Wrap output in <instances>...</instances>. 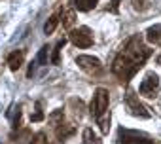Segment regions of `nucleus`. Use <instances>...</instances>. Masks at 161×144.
I'll return each instance as SVG.
<instances>
[{
    "mask_svg": "<svg viewBox=\"0 0 161 144\" xmlns=\"http://www.w3.org/2000/svg\"><path fill=\"white\" fill-rule=\"evenodd\" d=\"M152 55V49L146 47L142 44V36L135 34L131 36L125 46L121 47V51L118 53V57L112 63V72L121 80V82H129L136 72L144 66L146 59Z\"/></svg>",
    "mask_w": 161,
    "mask_h": 144,
    "instance_id": "obj_1",
    "label": "nucleus"
},
{
    "mask_svg": "<svg viewBox=\"0 0 161 144\" xmlns=\"http://www.w3.org/2000/svg\"><path fill=\"white\" fill-rule=\"evenodd\" d=\"M108 102H110V97H108V91L104 87H99L95 89V95H93V101L89 104V112L95 119L103 118L106 112H108Z\"/></svg>",
    "mask_w": 161,
    "mask_h": 144,
    "instance_id": "obj_2",
    "label": "nucleus"
},
{
    "mask_svg": "<svg viewBox=\"0 0 161 144\" xmlns=\"http://www.w3.org/2000/svg\"><path fill=\"white\" fill-rule=\"evenodd\" d=\"M76 64L84 72H87L89 76H103V72H104V66H103L101 59H97L93 55H78Z\"/></svg>",
    "mask_w": 161,
    "mask_h": 144,
    "instance_id": "obj_3",
    "label": "nucleus"
},
{
    "mask_svg": "<svg viewBox=\"0 0 161 144\" xmlns=\"http://www.w3.org/2000/svg\"><path fill=\"white\" fill-rule=\"evenodd\" d=\"M159 87H161L159 76L155 74V72H148V74L144 76V80L140 82L138 91H140V95H144V97H148V99H153V97H157Z\"/></svg>",
    "mask_w": 161,
    "mask_h": 144,
    "instance_id": "obj_4",
    "label": "nucleus"
},
{
    "mask_svg": "<svg viewBox=\"0 0 161 144\" xmlns=\"http://www.w3.org/2000/svg\"><path fill=\"white\" fill-rule=\"evenodd\" d=\"M125 106H127V110L133 114V116H136V118H144V119H148L152 114L148 112V108L138 101V97L133 93V91H127V95H125Z\"/></svg>",
    "mask_w": 161,
    "mask_h": 144,
    "instance_id": "obj_5",
    "label": "nucleus"
},
{
    "mask_svg": "<svg viewBox=\"0 0 161 144\" xmlns=\"http://www.w3.org/2000/svg\"><path fill=\"white\" fill-rule=\"evenodd\" d=\"M70 42L76 47L86 49V47H89L93 44V34H91V30L87 27H80V29H76V30L70 32Z\"/></svg>",
    "mask_w": 161,
    "mask_h": 144,
    "instance_id": "obj_6",
    "label": "nucleus"
},
{
    "mask_svg": "<svg viewBox=\"0 0 161 144\" xmlns=\"http://www.w3.org/2000/svg\"><path fill=\"white\" fill-rule=\"evenodd\" d=\"M23 61H25V51L23 49H17V51H14V53H10V57H8V66H10V70H19L21 66H23Z\"/></svg>",
    "mask_w": 161,
    "mask_h": 144,
    "instance_id": "obj_7",
    "label": "nucleus"
},
{
    "mask_svg": "<svg viewBox=\"0 0 161 144\" xmlns=\"http://www.w3.org/2000/svg\"><path fill=\"white\" fill-rule=\"evenodd\" d=\"M146 40H148L150 44H153V46H159V44H161V25H159V23L148 27V30H146Z\"/></svg>",
    "mask_w": 161,
    "mask_h": 144,
    "instance_id": "obj_8",
    "label": "nucleus"
},
{
    "mask_svg": "<svg viewBox=\"0 0 161 144\" xmlns=\"http://www.w3.org/2000/svg\"><path fill=\"white\" fill-rule=\"evenodd\" d=\"M82 140H84V144H103L101 136H99L91 127H86V129H84V133H82Z\"/></svg>",
    "mask_w": 161,
    "mask_h": 144,
    "instance_id": "obj_9",
    "label": "nucleus"
},
{
    "mask_svg": "<svg viewBox=\"0 0 161 144\" xmlns=\"http://www.w3.org/2000/svg\"><path fill=\"white\" fill-rule=\"evenodd\" d=\"M72 4L80 12H89V10H93L99 4V0H72Z\"/></svg>",
    "mask_w": 161,
    "mask_h": 144,
    "instance_id": "obj_10",
    "label": "nucleus"
},
{
    "mask_svg": "<svg viewBox=\"0 0 161 144\" xmlns=\"http://www.w3.org/2000/svg\"><path fill=\"white\" fill-rule=\"evenodd\" d=\"M61 21H63V27H64V29H72V25H74V21H76V14H74L72 10H66V12L61 14Z\"/></svg>",
    "mask_w": 161,
    "mask_h": 144,
    "instance_id": "obj_11",
    "label": "nucleus"
},
{
    "mask_svg": "<svg viewBox=\"0 0 161 144\" xmlns=\"http://www.w3.org/2000/svg\"><path fill=\"white\" fill-rule=\"evenodd\" d=\"M57 25H59V17H57V15H51V17L46 21V25H44V32H46V34H53L55 29H57Z\"/></svg>",
    "mask_w": 161,
    "mask_h": 144,
    "instance_id": "obj_12",
    "label": "nucleus"
},
{
    "mask_svg": "<svg viewBox=\"0 0 161 144\" xmlns=\"http://www.w3.org/2000/svg\"><path fill=\"white\" fill-rule=\"evenodd\" d=\"M97 123H99V127H101V131L106 135L108 131H110V112H106L103 118H99L97 119Z\"/></svg>",
    "mask_w": 161,
    "mask_h": 144,
    "instance_id": "obj_13",
    "label": "nucleus"
},
{
    "mask_svg": "<svg viewBox=\"0 0 161 144\" xmlns=\"http://www.w3.org/2000/svg\"><path fill=\"white\" fill-rule=\"evenodd\" d=\"M72 133H74V127H70V125H63V123H61V125H57V136H59V138H63V140H64V138H66V136H70Z\"/></svg>",
    "mask_w": 161,
    "mask_h": 144,
    "instance_id": "obj_14",
    "label": "nucleus"
},
{
    "mask_svg": "<svg viewBox=\"0 0 161 144\" xmlns=\"http://www.w3.org/2000/svg\"><path fill=\"white\" fill-rule=\"evenodd\" d=\"M64 42H66L64 38L57 42V46H55V49H53V57H51V63H53V64H59V55H61V49L64 47Z\"/></svg>",
    "mask_w": 161,
    "mask_h": 144,
    "instance_id": "obj_15",
    "label": "nucleus"
},
{
    "mask_svg": "<svg viewBox=\"0 0 161 144\" xmlns=\"http://www.w3.org/2000/svg\"><path fill=\"white\" fill-rule=\"evenodd\" d=\"M47 51H49L47 46H44V47L38 51V55H36V63H38V64H47Z\"/></svg>",
    "mask_w": 161,
    "mask_h": 144,
    "instance_id": "obj_16",
    "label": "nucleus"
},
{
    "mask_svg": "<svg viewBox=\"0 0 161 144\" xmlns=\"http://www.w3.org/2000/svg\"><path fill=\"white\" fill-rule=\"evenodd\" d=\"M61 119H63V110H55V112L49 116V121H51L55 127H57V125H61V123H59Z\"/></svg>",
    "mask_w": 161,
    "mask_h": 144,
    "instance_id": "obj_17",
    "label": "nucleus"
},
{
    "mask_svg": "<svg viewBox=\"0 0 161 144\" xmlns=\"http://www.w3.org/2000/svg\"><path fill=\"white\" fill-rule=\"evenodd\" d=\"M42 119H44V112L40 110V102H38V104H36V112L31 114V121L36 123V121H42Z\"/></svg>",
    "mask_w": 161,
    "mask_h": 144,
    "instance_id": "obj_18",
    "label": "nucleus"
},
{
    "mask_svg": "<svg viewBox=\"0 0 161 144\" xmlns=\"http://www.w3.org/2000/svg\"><path fill=\"white\" fill-rule=\"evenodd\" d=\"M31 144H47V142H46L44 133H36V135H34V140H32Z\"/></svg>",
    "mask_w": 161,
    "mask_h": 144,
    "instance_id": "obj_19",
    "label": "nucleus"
},
{
    "mask_svg": "<svg viewBox=\"0 0 161 144\" xmlns=\"http://www.w3.org/2000/svg\"><path fill=\"white\" fill-rule=\"evenodd\" d=\"M119 2H121V0H112L110 6H108L106 10H108V12H112V14H118V10H119Z\"/></svg>",
    "mask_w": 161,
    "mask_h": 144,
    "instance_id": "obj_20",
    "label": "nucleus"
},
{
    "mask_svg": "<svg viewBox=\"0 0 161 144\" xmlns=\"http://www.w3.org/2000/svg\"><path fill=\"white\" fill-rule=\"evenodd\" d=\"M131 144H153L150 138H146V136H140V138H136V140H133Z\"/></svg>",
    "mask_w": 161,
    "mask_h": 144,
    "instance_id": "obj_21",
    "label": "nucleus"
},
{
    "mask_svg": "<svg viewBox=\"0 0 161 144\" xmlns=\"http://www.w3.org/2000/svg\"><path fill=\"white\" fill-rule=\"evenodd\" d=\"M133 8H135V10H144L142 0H133Z\"/></svg>",
    "mask_w": 161,
    "mask_h": 144,
    "instance_id": "obj_22",
    "label": "nucleus"
},
{
    "mask_svg": "<svg viewBox=\"0 0 161 144\" xmlns=\"http://www.w3.org/2000/svg\"><path fill=\"white\" fill-rule=\"evenodd\" d=\"M157 63H159V64H161V55H159V57H157Z\"/></svg>",
    "mask_w": 161,
    "mask_h": 144,
    "instance_id": "obj_23",
    "label": "nucleus"
}]
</instances>
